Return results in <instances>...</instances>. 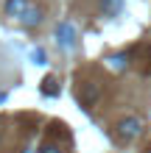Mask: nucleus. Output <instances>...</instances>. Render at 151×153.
I'll return each mask as SVG.
<instances>
[{
	"label": "nucleus",
	"mask_w": 151,
	"mask_h": 153,
	"mask_svg": "<svg viewBox=\"0 0 151 153\" xmlns=\"http://www.w3.org/2000/svg\"><path fill=\"white\" fill-rule=\"evenodd\" d=\"M143 117H137V114H129V117H123V120H118V125H115V137H118L120 142H131V139H137L140 134H143Z\"/></svg>",
	"instance_id": "f257e3e1"
},
{
	"label": "nucleus",
	"mask_w": 151,
	"mask_h": 153,
	"mask_svg": "<svg viewBox=\"0 0 151 153\" xmlns=\"http://www.w3.org/2000/svg\"><path fill=\"white\" fill-rule=\"evenodd\" d=\"M56 45H59L62 53H73L78 48V31L70 20H62L56 25Z\"/></svg>",
	"instance_id": "f03ea898"
},
{
	"label": "nucleus",
	"mask_w": 151,
	"mask_h": 153,
	"mask_svg": "<svg viewBox=\"0 0 151 153\" xmlns=\"http://www.w3.org/2000/svg\"><path fill=\"white\" fill-rule=\"evenodd\" d=\"M20 20H23V25H25V28H39V25H42V20H45V11H42L39 6H31L28 11L20 17Z\"/></svg>",
	"instance_id": "7ed1b4c3"
},
{
	"label": "nucleus",
	"mask_w": 151,
	"mask_h": 153,
	"mask_svg": "<svg viewBox=\"0 0 151 153\" xmlns=\"http://www.w3.org/2000/svg\"><path fill=\"white\" fill-rule=\"evenodd\" d=\"M123 6H126L123 0H98L101 14H104V17H109V20H112V17H120V14H123Z\"/></svg>",
	"instance_id": "20e7f679"
},
{
	"label": "nucleus",
	"mask_w": 151,
	"mask_h": 153,
	"mask_svg": "<svg viewBox=\"0 0 151 153\" xmlns=\"http://www.w3.org/2000/svg\"><path fill=\"white\" fill-rule=\"evenodd\" d=\"M28 8H31V0H6L3 3V11L8 17H23Z\"/></svg>",
	"instance_id": "39448f33"
},
{
	"label": "nucleus",
	"mask_w": 151,
	"mask_h": 153,
	"mask_svg": "<svg viewBox=\"0 0 151 153\" xmlns=\"http://www.w3.org/2000/svg\"><path fill=\"white\" fill-rule=\"evenodd\" d=\"M129 64H131V56H129V53H115V56L106 59V67H109L112 73H123Z\"/></svg>",
	"instance_id": "423d86ee"
},
{
	"label": "nucleus",
	"mask_w": 151,
	"mask_h": 153,
	"mask_svg": "<svg viewBox=\"0 0 151 153\" xmlns=\"http://www.w3.org/2000/svg\"><path fill=\"white\" fill-rule=\"evenodd\" d=\"M101 97V84H87L84 95H81V106H92Z\"/></svg>",
	"instance_id": "0eeeda50"
},
{
	"label": "nucleus",
	"mask_w": 151,
	"mask_h": 153,
	"mask_svg": "<svg viewBox=\"0 0 151 153\" xmlns=\"http://www.w3.org/2000/svg\"><path fill=\"white\" fill-rule=\"evenodd\" d=\"M42 95H50V97H56L59 95V81L53 78V75H48V78H42Z\"/></svg>",
	"instance_id": "6e6552de"
},
{
	"label": "nucleus",
	"mask_w": 151,
	"mask_h": 153,
	"mask_svg": "<svg viewBox=\"0 0 151 153\" xmlns=\"http://www.w3.org/2000/svg\"><path fill=\"white\" fill-rule=\"evenodd\" d=\"M31 61H34V64H45V50H39V48H37V50L31 53Z\"/></svg>",
	"instance_id": "1a4fd4ad"
},
{
	"label": "nucleus",
	"mask_w": 151,
	"mask_h": 153,
	"mask_svg": "<svg viewBox=\"0 0 151 153\" xmlns=\"http://www.w3.org/2000/svg\"><path fill=\"white\" fill-rule=\"evenodd\" d=\"M39 153H62V148L50 142V145H42V148H39Z\"/></svg>",
	"instance_id": "9d476101"
}]
</instances>
